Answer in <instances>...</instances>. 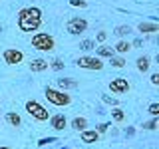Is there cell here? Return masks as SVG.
<instances>
[{
    "label": "cell",
    "instance_id": "f546056e",
    "mask_svg": "<svg viewBox=\"0 0 159 149\" xmlns=\"http://www.w3.org/2000/svg\"><path fill=\"white\" fill-rule=\"evenodd\" d=\"M96 38H98V42H103V40L107 38V34H106V32H98V36H96Z\"/></svg>",
    "mask_w": 159,
    "mask_h": 149
},
{
    "label": "cell",
    "instance_id": "8fae6325",
    "mask_svg": "<svg viewBox=\"0 0 159 149\" xmlns=\"http://www.w3.org/2000/svg\"><path fill=\"white\" fill-rule=\"evenodd\" d=\"M48 68H50V62L44 60V58H36V60L30 62V70H32V72H44V70H48Z\"/></svg>",
    "mask_w": 159,
    "mask_h": 149
},
{
    "label": "cell",
    "instance_id": "7c38bea8",
    "mask_svg": "<svg viewBox=\"0 0 159 149\" xmlns=\"http://www.w3.org/2000/svg\"><path fill=\"white\" fill-rule=\"evenodd\" d=\"M137 30H139V32H145V34L147 32H159V26L155 22H139Z\"/></svg>",
    "mask_w": 159,
    "mask_h": 149
},
{
    "label": "cell",
    "instance_id": "1f68e13d",
    "mask_svg": "<svg viewBox=\"0 0 159 149\" xmlns=\"http://www.w3.org/2000/svg\"><path fill=\"white\" fill-rule=\"evenodd\" d=\"M141 44H143V40H141V38H137V40H135V42H133V44H131V46H135V48H139V46H141Z\"/></svg>",
    "mask_w": 159,
    "mask_h": 149
},
{
    "label": "cell",
    "instance_id": "4316f807",
    "mask_svg": "<svg viewBox=\"0 0 159 149\" xmlns=\"http://www.w3.org/2000/svg\"><path fill=\"white\" fill-rule=\"evenodd\" d=\"M54 141H56L54 137H44V139H40V141H38V145L44 147V145H48V143H54Z\"/></svg>",
    "mask_w": 159,
    "mask_h": 149
},
{
    "label": "cell",
    "instance_id": "83f0119b",
    "mask_svg": "<svg viewBox=\"0 0 159 149\" xmlns=\"http://www.w3.org/2000/svg\"><path fill=\"white\" fill-rule=\"evenodd\" d=\"M107 127H111V123H102V125H98L96 131H98V133H106V131H107Z\"/></svg>",
    "mask_w": 159,
    "mask_h": 149
},
{
    "label": "cell",
    "instance_id": "603a6c76",
    "mask_svg": "<svg viewBox=\"0 0 159 149\" xmlns=\"http://www.w3.org/2000/svg\"><path fill=\"white\" fill-rule=\"evenodd\" d=\"M129 32H131V26H117L113 34H117V36H127Z\"/></svg>",
    "mask_w": 159,
    "mask_h": 149
},
{
    "label": "cell",
    "instance_id": "f1b7e54d",
    "mask_svg": "<svg viewBox=\"0 0 159 149\" xmlns=\"http://www.w3.org/2000/svg\"><path fill=\"white\" fill-rule=\"evenodd\" d=\"M102 99H103L106 103H111V106H116V103H117L116 97H109V96H102Z\"/></svg>",
    "mask_w": 159,
    "mask_h": 149
},
{
    "label": "cell",
    "instance_id": "ac0fdd59",
    "mask_svg": "<svg viewBox=\"0 0 159 149\" xmlns=\"http://www.w3.org/2000/svg\"><path fill=\"white\" fill-rule=\"evenodd\" d=\"M133 46L129 42H125V40H121V42H117L116 44V48H113V52H117V54H127L129 50H131Z\"/></svg>",
    "mask_w": 159,
    "mask_h": 149
},
{
    "label": "cell",
    "instance_id": "d6986e66",
    "mask_svg": "<svg viewBox=\"0 0 159 149\" xmlns=\"http://www.w3.org/2000/svg\"><path fill=\"white\" fill-rule=\"evenodd\" d=\"M109 64H111L113 68H123V66H125V60L119 58V56H111V58H109Z\"/></svg>",
    "mask_w": 159,
    "mask_h": 149
},
{
    "label": "cell",
    "instance_id": "44dd1931",
    "mask_svg": "<svg viewBox=\"0 0 159 149\" xmlns=\"http://www.w3.org/2000/svg\"><path fill=\"white\" fill-rule=\"evenodd\" d=\"M80 48L82 50H93L96 48V42H93V40H82V42H80Z\"/></svg>",
    "mask_w": 159,
    "mask_h": 149
},
{
    "label": "cell",
    "instance_id": "277c9868",
    "mask_svg": "<svg viewBox=\"0 0 159 149\" xmlns=\"http://www.w3.org/2000/svg\"><path fill=\"white\" fill-rule=\"evenodd\" d=\"M44 96H46V99L50 103H54V106H68V103L72 102V97H70L64 89L46 88V89H44Z\"/></svg>",
    "mask_w": 159,
    "mask_h": 149
},
{
    "label": "cell",
    "instance_id": "5b68a950",
    "mask_svg": "<svg viewBox=\"0 0 159 149\" xmlns=\"http://www.w3.org/2000/svg\"><path fill=\"white\" fill-rule=\"evenodd\" d=\"M78 68H84V70H103V62L99 60L98 56L92 58V56H82L76 60Z\"/></svg>",
    "mask_w": 159,
    "mask_h": 149
},
{
    "label": "cell",
    "instance_id": "5bb4252c",
    "mask_svg": "<svg viewBox=\"0 0 159 149\" xmlns=\"http://www.w3.org/2000/svg\"><path fill=\"white\" fill-rule=\"evenodd\" d=\"M149 66H151V60H149V56H139L137 58V70L141 74L149 72Z\"/></svg>",
    "mask_w": 159,
    "mask_h": 149
},
{
    "label": "cell",
    "instance_id": "e0dca14e",
    "mask_svg": "<svg viewBox=\"0 0 159 149\" xmlns=\"http://www.w3.org/2000/svg\"><path fill=\"white\" fill-rule=\"evenodd\" d=\"M72 127L76 129V131H84V129L88 127V119L86 117H74L72 119Z\"/></svg>",
    "mask_w": 159,
    "mask_h": 149
},
{
    "label": "cell",
    "instance_id": "52a82bcc",
    "mask_svg": "<svg viewBox=\"0 0 159 149\" xmlns=\"http://www.w3.org/2000/svg\"><path fill=\"white\" fill-rule=\"evenodd\" d=\"M66 30L72 34V36H78V34H82V32H86V30H88V22L84 18H70Z\"/></svg>",
    "mask_w": 159,
    "mask_h": 149
},
{
    "label": "cell",
    "instance_id": "9c48e42d",
    "mask_svg": "<svg viewBox=\"0 0 159 149\" xmlns=\"http://www.w3.org/2000/svg\"><path fill=\"white\" fill-rule=\"evenodd\" d=\"M50 125L56 129V131H62V129L68 125V119H66V115H64V113H56V115L50 117Z\"/></svg>",
    "mask_w": 159,
    "mask_h": 149
},
{
    "label": "cell",
    "instance_id": "d4e9b609",
    "mask_svg": "<svg viewBox=\"0 0 159 149\" xmlns=\"http://www.w3.org/2000/svg\"><path fill=\"white\" fill-rule=\"evenodd\" d=\"M149 113H151L153 117H157L159 115V103H151V106H149Z\"/></svg>",
    "mask_w": 159,
    "mask_h": 149
},
{
    "label": "cell",
    "instance_id": "7402d4cb",
    "mask_svg": "<svg viewBox=\"0 0 159 149\" xmlns=\"http://www.w3.org/2000/svg\"><path fill=\"white\" fill-rule=\"evenodd\" d=\"M64 66H66V64H64L62 60H58V58L50 62V68H52V70H56V72H60V70H64Z\"/></svg>",
    "mask_w": 159,
    "mask_h": 149
},
{
    "label": "cell",
    "instance_id": "9a60e30c",
    "mask_svg": "<svg viewBox=\"0 0 159 149\" xmlns=\"http://www.w3.org/2000/svg\"><path fill=\"white\" fill-rule=\"evenodd\" d=\"M6 121H8L12 127H20V125H22V117H20L16 111H8V113H6Z\"/></svg>",
    "mask_w": 159,
    "mask_h": 149
},
{
    "label": "cell",
    "instance_id": "2e32d148",
    "mask_svg": "<svg viewBox=\"0 0 159 149\" xmlns=\"http://www.w3.org/2000/svg\"><path fill=\"white\" fill-rule=\"evenodd\" d=\"M98 52V58H111V56H116V52H113V48H109V46H99V48H93Z\"/></svg>",
    "mask_w": 159,
    "mask_h": 149
},
{
    "label": "cell",
    "instance_id": "4dcf8cb0",
    "mask_svg": "<svg viewBox=\"0 0 159 149\" xmlns=\"http://www.w3.org/2000/svg\"><path fill=\"white\" fill-rule=\"evenodd\" d=\"M151 84L153 86H159V74H153L151 76Z\"/></svg>",
    "mask_w": 159,
    "mask_h": 149
},
{
    "label": "cell",
    "instance_id": "3957f363",
    "mask_svg": "<svg viewBox=\"0 0 159 149\" xmlns=\"http://www.w3.org/2000/svg\"><path fill=\"white\" fill-rule=\"evenodd\" d=\"M26 111L36 119V121H48L50 119V111L42 106V103H38L36 99H28L26 102Z\"/></svg>",
    "mask_w": 159,
    "mask_h": 149
},
{
    "label": "cell",
    "instance_id": "ffe728a7",
    "mask_svg": "<svg viewBox=\"0 0 159 149\" xmlns=\"http://www.w3.org/2000/svg\"><path fill=\"white\" fill-rule=\"evenodd\" d=\"M111 117H113V119H116V121L119 123V121H123V117H125V113H123V111H121L119 107H113V109H111Z\"/></svg>",
    "mask_w": 159,
    "mask_h": 149
},
{
    "label": "cell",
    "instance_id": "6da1fadb",
    "mask_svg": "<svg viewBox=\"0 0 159 149\" xmlns=\"http://www.w3.org/2000/svg\"><path fill=\"white\" fill-rule=\"evenodd\" d=\"M42 24V10L36 6L22 8L18 12V26L22 32H36Z\"/></svg>",
    "mask_w": 159,
    "mask_h": 149
},
{
    "label": "cell",
    "instance_id": "8992f818",
    "mask_svg": "<svg viewBox=\"0 0 159 149\" xmlns=\"http://www.w3.org/2000/svg\"><path fill=\"white\" fill-rule=\"evenodd\" d=\"M2 58H4V64H8V66H18L24 60V54L18 48H8V50H4Z\"/></svg>",
    "mask_w": 159,
    "mask_h": 149
},
{
    "label": "cell",
    "instance_id": "30bf717a",
    "mask_svg": "<svg viewBox=\"0 0 159 149\" xmlns=\"http://www.w3.org/2000/svg\"><path fill=\"white\" fill-rule=\"evenodd\" d=\"M80 139L84 143H96L99 139V133L96 129H84V131H80Z\"/></svg>",
    "mask_w": 159,
    "mask_h": 149
},
{
    "label": "cell",
    "instance_id": "7a4b0ae2",
    "mask_svg": "<svg viewBox=\"0 0 159 149\" xmlns=\"http://www.w3.org/2000/svg\"><path fill=\"white\" fill-rule=\"evenodd\" d=\"M32 46L36 50H40V52H52L56 48V40H54V36H50L46 32H38L32 36Z\"/></svg>",
    "mask_w": 159,
    "mask_h": 149
},
{
    "label": "cell",
    "instance_id": "d6a6232c",
    "mask_svg": "<svg viewBox=\"0 0 159 149\" xmlns=\"http://www.w3.org/2000/svg\"><path fill=\"white\" fill-rule=\"evenodd\" d=\"M0 149H10V147H0Z\"/></svg>",
    "mask_w": 159,
    "mask_h": 149
},
{
    "label": "cell",
    "instance_id": "4fadbf2b",
    "mask_svg": "<svg viewBox=\"0 0 159 149\" xmlns=\"http://www.w3.org/2000/svg\"><path fill=\"white\" fill-rule=\"evenodd\" d=\"M58 88L60 89H72V88H78V82L76 79H72V78H62V79H58Z\"/></svg>",
    "mask_w": 159,
    "mask_h": 149
},
{
    "label": "cell",
    "instance_id": "484cf974",
    "mask_svg": "<svg viewBox=\"0 0 159 149\" xmlns=\"http://www.w3.org/2000/svg\"><path fill=\"white\" fill-rule=\"evenodd\" d=\"M70 4H72V6H80V8H86L88 6L86 0H70Z\"/></svg>",
    "mask_w": 159,
    "mask_h": 149
},
{
    "label": "cell",
    "instance_id": "ba28073f",
    "mask_svg": "<svg viewBox=\"0 0 159 149\" xmlns=\"http://www.w3.org/2000/svg\"><path fill=\"white\" fill-rule=\"evenodd\" d=\"M109 89H111L113 93H127L129 92V82L125 78H116V79H111L109 82Z\"/></svg>",
    "mask_w": 159,
    "mask_h": 149
},
{
    "label": "cell",
    "instance_id": "cb8c5ba5",
    "mask_svg": "<svg viewBox=\"0 0 159 149\" xmlns=\"http://www.w3.org/2000/svg\"><path fill=\"white\" fill-rule=\"evenodd\" d=\"M157 123H159V121H157V117H153V119H151V121H147V123H143V129H149V131H153V129H155V127H157Z\"/></svg>",
    "mask_w": 159,
    "mask_h": 149
}]
</instances>
